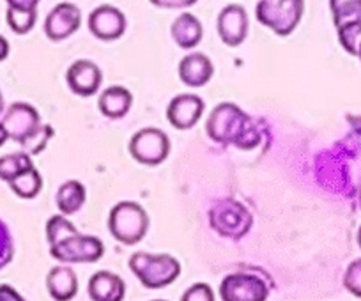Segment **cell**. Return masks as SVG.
<instances>
[{
	"mask_svg": "<svg viewBox=\"0 0 361 301\" xmlns=\"http://www.w3.org/2000/svg\"><path fill=\"white\" fill-rule=\"evenodd\" d=\"M209 225L214 233L228 240H241L250 233L253 216L246 206L234 199L218 200L209 209Z\"/></svg>",
	"mask_w": 361,
	"mask_h": 301,
	"instance_id": "6",
	"label": "cell"
},
{
	"mask_svg": "<svg viewBox=\"0 0 361 301\" xmlns=\"http://www.w3.org/2000/svg\"><path fill=\"white\" fill-rule=\"evenodd\" d=\"M206 131L216 144L234 145L245 151L257 147L262 140L260 130L255 126L252 117L234 103H220L214 106L207 117Z\"/></svg>",
	"mask_w": 361,
	"mask_h": 301,
	"instance_id": "2",
	"label": "cell"
},
{
	"mask_svg": "<svg viewBox=\"0 0 361 301\" xmlns=\"http://www.w3.org/2000/svg\"><path fill=\"white\" fill-rule=\"evenodd\" d=\"M2 126L8 131L9 138L18 144H22L25 138H29L37 128L41 126L39 112L34 109L29 103H13L8 110H6L4 117H2Z\"/></svg>",
	"mask_w": 361,
	"mask_h": 301,
	"instance_id": "9",
	"label": "cell"
},
{
	"mask_svg": "<svg viewBox=\"0 0 361 301\" xmlns=\"http://www.w3.org/2000/svg\"><path fill=\"white\" fill-rule=\"evenodd\" d=\"M82 25V11L71 2H61L48 13L44 20V34L51 41H64L71 37Z\"/></svg>",
	"mask_w": 361,
	"mask_h": 301,
	"instance_id": "10",
	"label": "cell"
},
{
	"mask_svg": "<svg viewBox=\"0 0 361 301\" xmlns=\"http://www.w3.org/2000/svg\"><path fill=\"white\" fill-rule=\"evenodd\" d=\"M89 296L92 301H123L126 296V283L112 271H98L89 280Z\"/></svg>",
	"mask_w": 361,
	"mask_h": 301,
	"instance_id": "16",
	"label": "cell"
},
{
	"mask_svg": "<svg viewBox=\"0 0 361 301\" xmlns=\"http://www.w3.org/2000/svg\"><path fill=\"white\" fill-rule=\"evenodd\" d=\"M8 140H9L8 131H6V128L2 126V123H0V147H2V145H4Z\"/></svg>",
	"mask_w": 361,
	"mask_h": 301,
	"instance_id": "34",
	"label": "cell"
},
{
	"mask_svg": "<svg viewBox=\"0 0 361 301\" xmlns=\"http://www.w3.org/2000/svg\"><path fill=\"white\" fill-rule=\"evenodd\" d=\"M177 71H179V78L183 84L192 89H199L209 84L214 75V66L207 55L193 51L180 59Z\"/></svg>",
	"mask_w": 361,
	"mask_h": 301,
	"instance_id": "15",
	"label": "cell"
},
{
	"mask_svg": "<svg viewBox=\"0 0 361 301\" xmlns=\"http://www.w3.org/2000/svg\"><path fill=\"white\" fill-rule=\"evenodd\" d=\"M2 112H4V96L0 92V116H2Z\"/></svg>",
	"mask_w": 361,
	"mask_h": 301,
	"instance_id": "35",
	"label": "cell"
},
{
	"mask_svg": "<svg viewBox=\"0 0 361 301\" xmlns=\"http://www.w3.org/2000/svg\"><path fill=\"white\" fill-rule=\"evenodd\" d=\"M305 13V0H260L255 16L276 36H289L300 25Z\"/></svg>",
	"mask_w": 361,
	"mask_h": 301,
	"instance_id": "5",
	"label": "cell"
},
{
	"mask_svg": "<svg viewBox=\"0 0 361 301\" xmlns=\"http://www.w3.org/2000/svg\"><path fill=\"white\" fill-rule=\"evenodd\" d=\"M130 269L145 289H163L180 275V262L166 254L137 252L130 257Z\"/></svg>",
	"mask_w": 361,
	"mask_h": 301,
	"instance_id": "3",
	"label": "cell"
},
{
	"mask_svg": "<svg viewBox=\"0 0 361 301\" xmlns=\"http://www.w3.org/2000/svg\"><path fill=\"white\" fill-rule=\"evenodd\" d=\"M131 105H133V94L121 85L105 89L98 99L99 112L109 119H123L131 110Z\"/></svg>",
	"mask_w": 361,
	"mask_h": 301,
	"instance_id": "19",
	"label": "cell"
},
{
	"mask_svg": "<svg viewBox=\"0 0 361 301\" xmlns=\"http://www.w3.org/2000/svg\"><path fill=\"white\" fill-rule=\"evenodd\" d=\"M66 82L71 92L82 98H89L94 96L99 91L103 82V73L99 66H96L92 61H75L69 66L68 73H66Z\"/></svg>",
	"mask_w": 361,
	"mask_h": 301,
	"instance_id": "13",
	"label": "cell"
},
{
	"mask_svg": "<svg viewBox=\"0 0 361 301\" xmlns=\"http://www.w3.org/2000/svg\"><path fill=\"white\" fill-rule=\"evenodd\" d=\"M269 287L253 273H231L220 283L224 301H267Z\"/></svg>",
	"mask_w": 361,
	"mask_h": 301,
	"instance_id": "8",
	"label": "cell"
},
{
	"mask_svg": "<svg viewBox=\"0 0 361 301\" xmlns=\"http://www.w3.org/2000/svg\"><path fill=\"white\" fill-rule=\"evenodd\" d=\"M34 167V161L30 154L25 151H18V153H9L0 158V179L9 183L20 176L22 172L29 171Z\"/></svg>",
	"mask_w": 361,
	"mask_h": 301,
	"instance_id": "22",
	"label": "cell"
},
{
	"mask_svg": "<svg viewBox=\"0 0 361 301\" xmlns=\"http://www.w3.org/2000/svg\"><path fill=\"white\" fill-rule=\"evenodd\" d=\"M85 186L76 179H69V181L62 183L55 195V202H57L59 211L64 216H71V214L78 213L85 204Z\"/></svg>",
	"mask_w": 361,
	"mask_h": 301,
	"instance_id": "20",
	"label": "cell"
},
{
	"mask_svg": "<svg viewBox=\"0 0 361 301\" xmlns=\"http://www.w3.org/2000/svg\"><path fill=\"white\" fill-rule=\"evenodd\" d=\"M336 34H338V41L343 50L357 57V50L361 47V22L336 27Z\"/></svg>",
	"mask_w": 361,
	"mask_h": 301,
	"instance_id": "26",
	"label": "cell"
},
{
	"mask_svg": "<svg viewBox=\"0 0 361 301\" xmlns=\"http://www.w3.org/2000/svg\"><path fill=\"white\" fill-rule=\"evenodd\" d=\"M15 257V243L6 221L0 220V269H4Z\"/></svg>",
	"mask_w": 361,
	"mask_h": 301,
	"instance_id": "27",
	"label": "cell"
},
{
	"mask_svg": "<svg viewBox=\"0 0 361 301\" xmlns=\"http://www.w3.org/2000/svg\"><path fill=\"white\" fill-rule=\"evenodd\" d=\"M170 34L176 44L183 50H192L202 41L204 29L200 20L192 13H183L177 16L170 27Z\"/></svg>",
	"mask_w": 361,
	"mask_h": 301,
	"instance_id": "18",
	"label": "cell"
},
{
	"mask_svg": "<svg viewBox=\"0 0 361 301\" xmlns=\"http://www.w3.org/2000/svg\"><path fill=\"white\" fill-rule=\"evenodd\" d=\"M343 287L353 296L361 297V259H356L347 266L345 275H343Z\"/></svg>",
	"mask_w": 361,
	"mask_h": 301,
	"instance_id": "28",
	"label": "cell"
},
{
	"mask_svg": "<svg viewBox=\"0 0 361 301\" xmlns=\"http://www.w3.org/2000/svg\"><path fill=\"white\" fill-rule=\"evenodd\" d=\"M204 109L206 105L200 96L185 92V94L170 99L169 106H166V119L176 130H192L202 117Z\"/></svg>",
	"mask_w": 361,
	"mask_h": 301,
	"instance_id": "11",
	"label": "cell"
},
{
	"mask_svg": "<svg viewBox=\"0 0 361 301\" xmlns=\"http://www.w3.org/2000/svg\"><path fill=\"white\" fill-rule=\"evenodd\" d=\"M357 245H360V248H361V227H360V231H357Z\"/></svg>",
	"mask_w": 361,
	"mask_h": 301,
	"instance_id": "36",
	"label": "cell"
},
{
	"mask_svg": "<svg viewBox=\"0 0 361 301\" xmlns=\"http://www.w3.org/2000/svg\"><path fill=\"white\" fill-rule=\"evenodd\" d=\"M9 55V41L4 36H0V62L6 61Z\"/></svg>",
	"mask_w": 361,
	"mask_h": 301,
	"instance_id": "33",
	"label": "cell"
},
{
	"mask_svg": "<svg viewBox=\"0 0 361 301\" xmlns=\"http://www.w3.org/2000/svg\"><path fill=\"white\" fill-rule=\"evenodd\" d=\"M335 27L361 22V0H329Z\"/></svg>",
	"mask_w": 361,
	"mask_h": 301,
	"instance_id": "23",
	"label": "cell"
},
{
	"mask_svg": "<svg viewBox=\"0 0 361 301\" xmlns=\"http://www.w3.org/2000/svg\"><path fill=\"white\" fill-rule=\"evenodd\" d=\"M8 25L16 34H29L34 29L37 20V9H18L8 8Z\"/></svg>",
	"mask_w": 361,
	"mask_h": 301,
	"instance_id": "24",
	"label": "cell"
},
{
	"mask_svg": "<svg viewBox=\"0 0 361 301\" xmlns=\"http://www.w3.org/2000/svg\"><path fill=\"white\" fill-rule=\"evenodd\" d=\"M9 188L13 190V193L20 197V199H36L37 195L43 190V178L37 172L36 167L29 168V171L22 172L20 176H16L15 179L9 181Z\"/></svg>",
	"mask_w": 361,
	"mask_h": 301,
	"instance_id": "21",
	"label": "cell"
},
{
	"mask_svg": "<svg viewBox=\"0 0 361 301\" xmlns=\"http://www.w3.org/2000/svg\"><path fill=\"white\" fill-rule=\"evenodd\" d=\"M51 137H54V128H51L50 124H41L29 138H25V140L20 144V147H22V151H25L27 154H30V156H36V154L43 153Z\"/></svg>",
	"mask_w": 361,
	"mask_h": 301,
	"instance_id": "25",
	"label": "cell"
},
{
	"mask_svg": "<svg viewBox=\"0 0 361 301\" xmlns=\"http://www.w3.org/2000/svg\"><path fill=\"white\" fill-rule=\"evenodd\" d=\"M0 301H27V300L15 289V287L4 283V285H0Z\"/></svg>",
	"mask_w": 361,
	"mask_h": 301,
	"instance_id": "31",
	"label": "cell"
},
{
	"mask_svg": "<svg viewBox=\"0 0 361 301\" xmlns=\"http://www.w3.org/2000/svg\"><path fill=\"white\" fill-rule=\"evenodd\" d=\"M9 8H18V9H37L39 0H6Z\"/></svg>",
	"mask_w": 361,
	"mask_h": 301,
	"instance_id": "32",
	"label": "cell"
},
{
	"mask_svg": "<svg viewBox=\"0 0 361 301\" xmlns=\"http://www.w3.org/2000/svg\"><path fill=\"white\" fill-rule=\"evenodd\" d=\"M360 206H361V185H360Z\"/></svg>",
	"mask_w": 361,
	"mask_h": 301,
	"instance_id": "38",
	"label": "cell"
},
{
	"mask_svg": "<svg viewBox=\"0 0 361 301\" xmlns=\"http://www.w3.org/2000/svg\"><path fill=\"white\" fill-rule=\"evenodd\" d=\"M47 289L55 301H71L78 294V276L69 266H55L47 275Z\"/></svg>",
	"mask_w": 361,
	"mask_h": 301,
	"instance_id": "17",
	"label": "cell"
},
{
	"mask_svg": "<svg viewBox=\"0 0 361 301\" xmlns=\"http://www.w3.org/2000/svg\"><path fill=\"white\" fill-rule=\"evenodd\" d=\"M47 240L50 255L62 264H90L105 254V245L99 238L78 233L64 214H55L47 221Z\"/></svg>",
	"mask_w": 361,
	"mask_h": 301,
	"instance_id": "1",
	"label": "cell"
},
{
	"mask_svg": "<svg viewBox=\"0 0 361 301\" xmlns=\"http://www.w3.org/2000/svg\"><path fill=\"white\" fill-rule=\"evenodd\" d=\"M89 30L102 41H116L126 32V16L116 6L103 4L90 13Z\"/></svg>",
	"mask_w": 361,
	"mask_h": 301,
	"instance_id": "12",
	"label": "cell"
},
{
	"mask_svg": "<svg viewBox=\"0 0 361 301\" xmlns=\"http://www.w3.org/2000/svg\"><path fill=\"white\" fill-rule=\"evenodd\" d=\"M130 153L138 164L156 167L170 154V138L159 128H144L130 140Z\"/></svg>",
	"mask_w": 361,
	"mask_h": 301,
	"instance_id": "7",
	"label": "cell"
},
{
	"mask_svg": "<svg viewBox=\"0 0 361 301\" xmlns=\"http://www.w3.org/2000/svg\"><path fill=\"white\" fill-rule=\"evenodd\" d=\"M357 59H360V61H361V47H360V50H357Z\"/></svg>",
	"mask_w": 361,
	"mask_h": 301,
	"instance_id": "37",
	"label": "cell"
},
{
	"mask_svg": "<svg viewBox=\"0 0 361 301\" xmlns=\"http://www.w3.org/2000/svg\"><path fill=\"white\" fill-rule=\"evenodd\" d=\"M149 2L161 9H186L197 4V0H149Z\"/></svg>",
	"mask_w": 361,
	"mask_h": 301,
	"instance_id": "30",
	"label": "cell"
},
{
	"mask_svg": "<svg viewBox=\"0 0 361 301\" xmlns=\"http://www.w3.org/2000/svg\"><path fill=\"white\" fill-rule=\"evenodd\" d=\"M109 231L119 243L126 247L140 243L149 231V214L133 200L116 204L110 211Z\"/></svg>",
	"mask_w": 361,
	"mask_h": 301,
	"instance_id": "4",
	"label": "cell"
},
{
	"mask_svg": "<svg viewBox=\"0 0 361 301\" xmlns=\"http://www.w3.org/2000/svg\"><path fill=\"white\" fill-rule=\"evenodd\" d=\"M180 301H214V293L207 283H193L185 290Z\"/></svg>",
	"mask_w": 361,
	"mask_h": 301,
	"instance_id": "29",
	"label": "cell"
},
{
	"mask_svg": "<svg viewBox=\"0 0 361 301\" xmlns=\"http://www.w3.org/2000/svg\"><path fill=\"white\" fill-rule=\"evenodd\" d=\"M154 301H163V300H154Z\"/></svg>",
	"mask_w": 361,
	"mask_h": 301,
	"instance_id": "39",
	"label": "cell"
},
{
	"mask_svg": "<svg viewBox=\"0 0 361 301\" xmlns=\"http://www.w3.org/2000/svg\"><path fill=\"white\" fill-rule=\"evenodd\" d=\"M248 13L243 6L231 4L218 15V34L227 47L235 48L245 43L248 36Z\"/></svg>",
	"mask_w": 361,
	"mask_h": 301,
	"instance_id": "14",
	"label": "cell"
}]
</instances>
